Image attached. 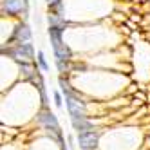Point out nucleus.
<instances>
[{
  "instance_id": "f257e3e1",
  "label": "nucleus",
  "mask_w": 150,
  "mask_h": 150,
  "mask_svg": "<svg viewBox=\"0 0 150 150\" xmlns=\"http://www.w3.org/2000/svg\"><path fill=\"white\" fill-rule=\"evenodd\" d=\"M62 35H63V27L49 25V38H51L52 49H54L56 60H58V69L60 71H65L67 69V62L71 60V49L63 44Z\"/></svg>"
},
{
  "instance_id": "f03ea898",
  "label": "nucleus",
  "mask_w": 150,
  "mask_h": 150,
  "mask_svg": "<svg viewBox=\"0 0 150 150\" xmlns=\"http://www.w3.org/2000/svg\"><path fill=\"white\" fill-rule=\"evenodd\" d=\"M60 85H62V92L65 94L67 110H69L71 117H72V120H81V117H85V103L71 91L69 83L63 80V78H60Z\"/></svg>"
},
{
  "instance_id": "7ed1b4c3",
  "label": "nucleus",
  "mask_w": 150,
  "mask_h": 150,
  "mask_svg": "<svg viewBox=\"0 0 150 150\" xmlns=\"http://www.w3.org/2000/svg\"><path fill=\"white\" fill-rule=\"evenodd\" d=\"M9 56H13L16 62H22V63H29L31 60H33V47H31L29 42H25V44H16L15 49L7 51Z\"/></svg>"
},
{
  "instance_id": "20e7f679",
  "label": "nucleus",
  "mask_w": 150,
  "mask_h": 150,
  "mask_svg": "<svg viewBox=\"0 0 150 150\" xmlns=\"http://www.w3.org/2000/svg\"><path fill=\"white\" fill-rule=\"evenodd\" d=\"M98 132L94 128H89V130L78 132V145L81 150H94L96 145H98Z\"/></svg>"
},
{
  "instance_id": "39448f33",
  "label": "nucleus",
  "mask_w": 150,
  "mask_h": 150,
  "mask_svg": "<svg viewBox=\"0 0 150 150\" xmlns=\"http://www.w3.org/2000/svg\"><path fill=\"white\" fill-rule=\"evenodd\" d=\"M27 9V0H2V11L6 15H20Z\"/></svg>"
},
{
  "instance_id": "423d86ee",
  "label": "nucleus",
  "mask_w": 150,
  "mask_h": 150,
  "mask_svg": "<svg viewBox=\"0 0 150 150\" xmlns=\"http://www.w3.org/2000/svg\"><path fill=\"white\" fill-rule=\"evenodd\" d=\"M40 121L45 125V128H49V130H52L56 136H58V139L62 141V130H60V125H58V121H56V117H54V114L52 112H42L40 114Z\"/></svg>"
},
{
  "instance_id": "0eeeda50",
  "label": "nucleus",
  "mask_w": 150,
  "mask_h": 150,
  "mask_svg": "<svg viewBox=\"0 0 150 150\" xmlns=\"http://www.w3.org/2000/svg\"><path fill=\"white\" fill-rule=\"evenodd\" d=\"M13 40H16L18 44H25V42H29V40H31V29H29L25 24L18 25V27L15 29V35H13L11 42H13Z\"/></svg>"
},
{
  "instance_id": "6e6552de",
  "label": "nucleus",
  "mask_w": 150,
  "mask_h": 150,
  "mask_svg": "<svg viewBox=\"0 0 150 150\" xmlns=\"http://www.w3.org/2000/svg\"><path fill=\"white\" fill-rule=\"evenodd\" d=\"M20 69H22V72L25 74V76H31V74L35 72V69H33L31 63H20Z\"/></svg>"
},
{
  "instance_id": "1a4fd4ad",
  "label": "nucleus",
  "mask_w": 150,
  "mask_h": 150,
  "mask_svg": "<svg viewBox=\"0 0 150 150\" xmlns=\"http://www.w3.org/2000/svg\"><path fill=\"white\" fill-rule=\"evenodd\" d=\"M38 63H40V67L44 69V71L49 69V67H47V62H45V56H44V52H42V51L38 52Z\"/></svg>"
},
{
  "instance_id": "9d476101",
  "label": "nucleus",
  "mask_w": 150,
  "mask_h": 150,
  "mask_svg": "<svg viewBox=\"0 0 150 150\" xmlns=\"http://www.w3.org/2000/svg\"><path fill=\"white\" fill-rule=\"evenodd\" d=\"M54 103H56V107H62V96L58 92H54Z\"/></svg>"
},
{
  "instance_id": "9b49d317",
  "label": "nucleus",
  "mask_w": 150,
  "mask_h": 150,
  "mask_svg": "<svg viewBox=\"0 0 150 150\" xmlns=\"http://www.w3.org/2000/svg\"><path fill=\"white\" fill-rule=\"evenodd\" d=\"M47 4L52 7V6H60V0H47Z\"/></svg>"
},
{
  "instance_id": "f8f14e48",
  "label": "nucleus",
  "mask_w": 150,
  "mask_h": 150,
  "mask_svg": "<svg viewBox=\"0 0 150 150\" xmlns=\"http://www.w3.org/2000/svg\"><path fill=\"white\" fill-rule=\"evenodd\" d=\"M62 150H65V148H62Z\"/></svg>"
}]
</instances>
